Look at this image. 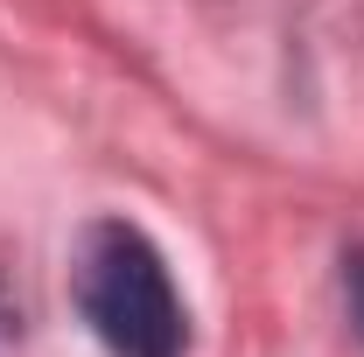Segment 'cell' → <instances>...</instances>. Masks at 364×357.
<instances>
[{
  "mask_svg": "<svg viewBox=\"0 0 364 357\" xmlns=\"http://www.w3.org/2000/svg\"><path fill=\"white\" fill-rule=\"evenodd\" d=\"M70 287H77V309L98 329V343L112 357H182L189 351V315L161 252L147 245V231L119 218H98L77 238V260H70Z\"/></svg>",
  "mask_w": 364,
  "mask_h": 357,
  "instance_id": "1",
  "label": "cell"
},
{
  "mask_svg": "<svg viewBox=\"0 0 364 357\" xmlns=\"http://www.w3.org/2000/svg\"><path fill=\"white\" fill-rule=\"evenodd\" d=\"M343 302H350V322H358V336H364V245L343 260Z\"/></svg>",
  "mask_w": 364,
  "mask_h": 357,
  "instance_id": "2",
  "label": "cell"
}]
</instances>
